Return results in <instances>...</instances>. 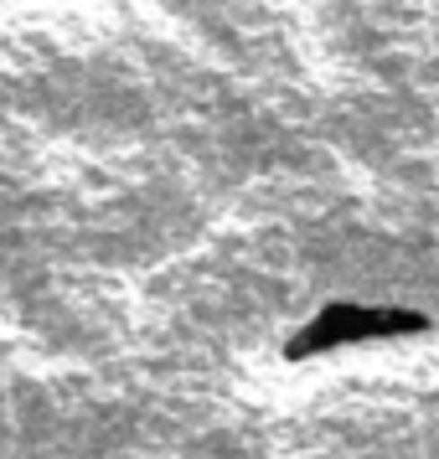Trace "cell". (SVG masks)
I'll return each instance as SVG.
<instances>
[{
    "mask_svg": "<svg viewBox=\"0 0 439 459\" xmlns=\"http://www.w3.org/2000/svg\"><path fill=\"white\" fill-rule=\"evenodd\" d=\"M424 331H429L424 310L336 299V305H320L285 341V361H311V356H326V351H347V346H367V341H398V335H424Z\"/></svg>",
    "mask_w": 439,
    "mask_h": 459,
    "instance_id": "cell-1",
    "label": "cell"
}]
</instances>
